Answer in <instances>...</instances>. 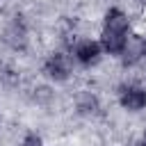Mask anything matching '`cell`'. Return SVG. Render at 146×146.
I'll return each mask as SVG.
<instances>
[{"mask_svg":"<svg viewBox=\"0 0 146 146\" xmlns=\"http://www.w3.org/2000/svg\"><path fill=\"white\" fill-rule=\"evenodd\" d=\"M121 105L128 110H141L146 105V91L141 87H125L121 91Z\"/></svg>","mask_w":146,"mask_h":146,"instance_id":"cell-2","label":"cell"},{"mask_svg":"<svg viewBox=\"0 0 146 146\" xmlns=\"http://www.w3.org/2000/svg\"><path fill=\"white\" fill-rule=\"evenodd\" d=\"M139 146H146V139H144V144H139Z\"/></svg>","mask_w":146,"mask_h":146,"instance_id":"cell-7","label":"cell"},{"mask_svg":"<svg viewBox=\"0 0 146 146\" xmlns=\"http://www.w3.org/2000/svg\"><path fill=\"white\" fill-rule=\"evenodd\" d=\"M23 146H43V144H41L36 137H27V139L23 141Z\"/></svg>","mask_w":146,"mask_h":146,"instance_id":"cell-6","label":"cell"},{"mask_svg":"<svg viewBox=\"0 0 146 146\" xmlns=\"http://www.w3.org/2000/svg\"><path fill=\"white\" fill-rule=\"evenodd\" d=\"M75 55H78V59H80L82 64H94V62H98L100 46H98V43H94V41H82V43L78 46Z\"/></svg>","mask_w":146,"mask_h":146,"instance_id":"cell-4","label":"cell"},{"mask_svg":"<svg viewBox=\"0 0 146 146\" xmlns=\"http://www.w3.org/2000/svg\"><path fill=\"white\" fill-rule=\"evenodd\" d=\"M128 41V18L121 9H110L105 16V30H103V46L107 52H121Z\"/></svg>","mask_w":146,"mask_h":146,"instance_id":"cell-1","label":"cell"},{"mask_svg":"<svg viewBox=\"0 0 146 146\" xmlns=\"http://www.w3.org/2000/svg\"><path fill=\"white\" fill-rule=\"evenodd\" d=\"M121 52H130V57H125V62H137L139 59V55H144V43H141V39L139 36H128V41H125V46H123V50Z\"/></svg>","mask_w":146,"mask_h":146,"instance_id":"cell-5","label":"cell"},{"mask_svg":"<svg viewBox=\"0 0 146 146\" xmlns=\"http://www.w3.org/2000/svg\"><path fill=\"white\" fill-rule=\"evenodd\" d=\"M48 68V75L55 78V80H66L68 71H71V64H68V57L66 55H52L46 64Z\"/></svg>","mask_w":146,"mask_h":146,"instance_id":"cell-3","label":"cell"},{"mask_svg":"<svg viewBox=\"0 0 146 146\" xmlns=\"http://www.w3.org/2000/svg\"><path fill=\"white\" fill-rule=\"evenodd\" d=\"M144 2H146V0H144Z\"/></svg>","mask_w":146,"mask_h":146,"instance_id":"cell-8","label":"cell"}]
</instances>
